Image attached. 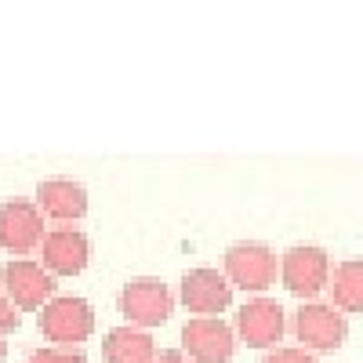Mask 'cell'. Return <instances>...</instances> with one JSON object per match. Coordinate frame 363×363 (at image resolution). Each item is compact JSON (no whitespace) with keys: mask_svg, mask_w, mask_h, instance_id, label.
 Segmentation results:
<instances>
[{"mask_svg":"<svg viewBox=\"0 0 363 363\" xmlns=\"http://www.w3.org/2000/svg\"><path fill=\"white\" fill-rule=\"evenodd\" d=\"M222 262H225L222 277L229 280V287H240V291H269L277 284V272H280L277 251L258 244V240H240V244H233Z\"/></svg>","mask_w":363,"mask_h":363,"instance_id":"obj_1","label":"cell"},{"mask_svg":"<svg viewBox=\"0 0 363 363\" xmlns=\"http://www.w3.org/2000/svg\"><path fill=\"white\" fill-rule=\"evenodd\" d=\"M37 327L55 345H80L95 335V309L77 294H58L40 309Z\"/></svg>","mask_w":363,"mask_h":363,"instance_id":"obj_2","label":"cell"},{"mask_svg":"<svg viewBox=\"0 0 363 363\" xmlns=\"http://www.w3.org/2000/svg\"><path fill=\"white\" fill-rule=\"evenodd\" d=\"M171 309H174V294L157 277H138L120 291V313H124V320H131V327L142 330L160 327L171 320Z\"/></svg>","mask_w":363,"mask_h":363,"instance_id":"obj_3","label":"cell"},{"mask_svg":"<svg viewBox=\"0 0 363 363\" xmlns=\"http://www.w3.org/2000/svg\"><path fill=\"white\" fill-rule=\"evenodd\" d=\"M0 291L8 294V301L22 313H37L55 298V277L40 262H8L0 269Z\"/></svg>","mask_w":363,"mask_h":363,"instance_id":"obj_4","label":"cell"},{"mask_svg":"<svg viewBox=\"0 0 363 363\" xmlns=\"http://www.w3.org/2000/svg\"><path fill=\"white\" fill-rule=\"evenodd\" d=\"M280 280L294 298H306L313 301L320 291H327L330 280V258L323 247L316 244H298L280 258Z\"/></svg>","mask_w":363,"mask_h":363,"instance_id":"obj_5","label":"cell"},{"mask_svg":"<svg viewBox=\"0 0 363 363\" xmlns=\"http://www.w3.org/2000/svg\"><path fill=\"white\" fill-rule=\"evenodd\" d=\"M251 349H272L280 345V338L287 335V313L277 298H265V294H255L251 301L236 309V330Z\"/></svg>","mask_w":363,"mask_h":363,"instance_id":"obj_6","label":"cell"},{"mask_svg":"<svg viewBox=\"0 0 363 363\" xmlns=\"http://www.w3.org/2000/svg\"><path fill=\"white\" fill-rule=\"evenodd\" d=\"M291 327H294L298 342L306 349H316V352H335L349 335V320L335 306H327V301H306L294 313Z\"/></svg>","mask_w":363,"mask_h":363,"instance_id":"obj_7","label":"cell"},{"mask_svg":"<svg viewBox=\"0 0 363 363\" xmlns=\"http://www.w3.org/2000/svg\"><path fill=\"white\" fill-rule=\"evenodd\" d=\"M44 215L37 211L33 200L26 196H11L0 203V247L11 255H29L40 247L44 240Z\"/></svg>","mask_w":363,"mask_h":363,"instance_id":"obj_8","label":"cell"},{"mask_svg":"<svg viewBox=\"0 0 363 363\" xmlns=\"http://www.w3.org/2000/svg\"><path fill=\"white\" fill-rule=\"evenodd\" d=\"M182 349L189 352L193 363H229L236 352V335L225 320L196 316L182 327Z\"/></svg>","mask_w":363,"mask_h":363,"instance_id":"obj_9","label":"cell"},{"mask_svg":"<svg viewBox=\"0 0 363 363\" xmlns=\"http://www.w3.org/2000/svg\"><path fill=\"white\" fill-rule=\"evenodd\" d=\"M233 301V287L229 280L222 277L218 269H189L186 277H182V306L196 316H218L222 309H229Z\"/></svg>","mask_w":363,"mask_h":363,"instance_id":"obj_10","label":"cell"},{"mask_svg":"<svg viewBox=\"0 0 363 363\" xmlns=\"http://www.w3.org/2000/svg\"><path fill=\"white\" fill-rule=\"evenodd\" d=\"M40 247H44V269L51 272V277H77V272L87 269L91 244H87V236L77 225L48 229L44 240H40Z\"/></svg>","mask_w":363,"mask_h":363,"instance_id":"obj_11","label":"cell"},{"mask_svg":"<svg viewBox=\"0 0 363 363\" xmlns=\"http://www.w3.org/2000/svg\"><path fill=\"white\" fill-rule=\"evenodd\" d=\"M33 203H37L40 215L69 225V222L87 215V189L80 186V182H73V178H48V182L37 186V200Z\"/></svg>","mask_w":363,"mask_h":363,"instance_id":"obj_12","label":"cell"},{"mask_svg":"<svg viewBox=\"0 0 363 363\" xmlns=\"http://www.w3.org/2000/svg\"><path fill=\"white\" fill-rule=\"evenodd\" d=\"M102 356H106V363H153L157 359V342H153L149 330L120 323L106 335Z\"/></svg>","mask_w":363,"mask_h":363,"instance_id":"obj_13","label":"cell"},{"mask_svg":"<svg viewBox=\"0 0 363 363\" xmlns=\"http://www.w3.org/2000/svg\"><path fill=\"white\" fill-rule=\"evenodd\" d=\"M327 287H330V298H335V309H338L342 316L359 313V306H363V262H359V258L342 262L335 272H330Z\"/></svg>","mask_w":363,"mask_h":363,"instance_id":"obj_14","label":"cell"},{"mask_svg":"<svg viewBox=\"0 0 363 363\" xmlns=\"http://www.w3.org/2000/svg\"><path fill=\"white\" fill-rule=\"evenodd\" d=\"M22 363H84V349H33Z\"/></svg>","mask_w":363,"mask_h":363,"instance_id":"obj_15","label":"cell"},{"mask_svg":"<svg viewBox=\"0 0 363 363\" xmlns=\"http://www.w3.org/2000/svg\"><path fill=\"white\" fill-rule=\"evenodd\" d=\"M262 363H320V359L306 349H269L262 356Z\"/></svg>","mask_w":363,"mask_h":363,"instance_id":"obj_16","label":"cell"},{"mask_svg":"<svg viewBox=\"0 0 363 363\" xmlns=\"http://www.w3.org/2000/svg\"><path fill=\"white\" fill-rule=\"evenodd\" d=\"M18 309L8 301V294L0 291V335H11V330H18Z\"/></svg>","mask_w":363,"mask_h":363,"instance_id":"obj_17","label":"cell"},{"mask_svg":"<svg viewBox=\"0 0 363 363\" xmlns=\"http://www.w3.org/2000/svg\"><path fill=\"white\" fill-rule=\"evenodd\" d=\"M153 363H189V359H186V352H178V349H164V352H157Z\"/></svg>","mask_w":363,"mask_h":363,"instance_id":"obj_18","label":"cell"},{"mask_svg":"<svg viewBox=\"0 0 363 363\" xmlns=\"http://www.w3.org/2000/svg\"><path fill=\"white\" fill-rule=\"evenodd\" d=\"M4 356H8V345H4V335H0V363H4Z\"/></svg>","mask_w":363,"mask_h":363,"instance_id":"obj_19","label":"cell"}]
</instances>
